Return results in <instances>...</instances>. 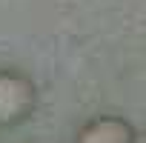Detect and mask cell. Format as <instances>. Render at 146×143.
Masks as SVG:
<instances>
[{"mask_svg":"<svg viewBox=\"0 0 146 143\" xmlns=\"http://www.w3.org/2000/svg\"><path fill=\"white\" fill-rule=\"evenodd\" d=\"M75 143H135V126L117 115H100L80 126Z\"/></svg>","mask_w":146,"mask_h":143,"instance_id":"obj_2","label":"cell"},{"mask_svg":"<svg viewBox=\"0 0 146 143\" xmlns=\"http://www.w3.org/2000/svg\"><path fill=\"white\" fill-rule=\"evenodd\" d=\"M37 103L35 83L20 72H0V126H17L23 123Z\"/></svg>","mask_w":146,"mask_h":143,"instance_id":"obj_1","label":"cell"}]
</instances>
